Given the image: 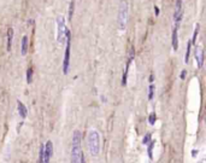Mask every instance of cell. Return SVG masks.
Here are the masks:
<instances>
[{
	"instance_id": "obj_15",
	"label": "cell",
	"mask_w": 206,
	"mask_h": 163,
	"mask_svg": "<svg viewBox=\"0 0 206 163\" xmlns=\"http://www.w3.org/2000/svg\"><path fill=\"white\" fill-rule=\"evenodd\" d=\"M74 7H75V0H70V5H69V13H68V20L71 21L72 16H74Z\"/></svg>"
},
{
	"instance_id": "obj_1",
	"label": "cell",
	"mask_w": 206,
	"mask_h": 163,
	"mask_svg": "<svg viewBox=\"0 0 206 163\" xmlns=\"http://www.w3.org/2000/svg\"><path fill=\"white\" fill-rule=\"evenodd\" d=\"M87 143H88V149L92 156H98L100 152V134L97 129H91L88 132L87 135Z\"/></svg>"
},
{
	"instance_id": "obj_12",
	"label": "cell",
	"mask_w": 206,
	"mask_h": 163,
	"mask_svg": "<svg viewBox=\"0 0 206 163\" xmlns=\"http://www.w3.org/2000/svg\"><path fill=\"white\" fill-rule=\"evenodd\" d=\"M172 48L176 51L178 48V35H177V28H174L172 30Z\"/></svg>"
},
{
	"instance_id": "obj_17",
	"label": "cell",
	"mask_w": 206,
	"mask_h": 163,
	"mask_svg": "<svg viewBox=\"0 0 206 163\" xmlns=\"http://www.w3.org/2000/svg\"><path fill=\"white\" fill-rule=\"evenodd\" d=\"M199 30H200V24L199 23H197L195 24V30H194V33H193V38H192V44H194L197 46V36H198V34H199Z\"/></svg>"
},
{
	"instance_id": "obj_14",
	"label": "cell",
	"mask_w": 206,
	"mask_h": 163,
	"mask_svg": "<svg viewBox=\"0 0 206 163\" xmlns=\"http://www.w3.org/2000/svg\"><path fill=\"white\" fill-rule=\"evenodd\" d=\"M154 144H156V141L154 140H151L148 144V146H147V155H148V157L151 160H153V149H154Z\"/></svg>"
},
{
	"instance_id": "obj_11",
	"label": "cell",
	"mask_w": 206,
	"mask_h": 163,
	"mask_svg": "<svg viewBox=\"0 0 206 163\" xmlns=\"http://www.w3.org/2000/svg\"><path fill=\"white\" fill-rule=\"evenodd\" d=\"M28 52V36L24 35L22 39V46H21V53L22 56H25Z\"/></svg>"
},
{
	"instance_id": "obj_3",
	"label": "cell",
	"mask_w": 206,
	"mask_h": 163,
	"mask_svg": "<svg viewBox=\"0 0 206 163\" xmlns=\"http://www.w3.org/2000/svg\"><path fill=\"white\" fill-rule=\"evenodd\" d=\"M52 154H53V143L48 140L45 145H41L40 148L39 163H50Z\"/></svg>"
},
{
	"instance_id": "obj_19",
	"label": "cell",
	"mask_w": 206,
	"mask_h": 163,
	"mask_svg": "<svg viewBox=\"0 0 206 163\" xmlns=\"http://www.w3.org/2000/svg\"><path fill=\"white\" fill-rule=\"evenodd\" d=\"M156 121H157V115L154 114V112H151L150 115H148V123L151 125V126H153L156 123Z\"/></svg>"
},
{
	"instance_id": "obj_6",
	"label": "cell",
	"mask_w": 206,
	"mask_h": 163,
	"mask_svg": "<svg viewBox=\"0 0 206 163\" xmlns=\"http://www.w3.org/2000/svg\"><path fill=\"white\" fill-rule=\"evenodd\" d=\"M182 16H183V7H182V0H176V9H175V12H174V22L176 27H178V23L182 20Z\"/></svg>"
},
{
	"instance_id": "obj_22",
	"label": "cell",
	"mask_w": 206,
	"mask_h": 163,
	"mask_svg": "<svg viewBox=\"0 0 206 163\" xmlns=\"http://www.w3.org/2000/svg\"><path fill=\"white\" fill-rule=\"evenodd\" d=\"M186 74H187V70H186V69H183V70L181 71V76H180V77H181L182 80H185V79H186Z\"/></svg>"
},
{
	"instance_id": "obj_16",
	"label": "cell",
	"mask_w": 206,
	"mask_h": 163,
	"mask_svg": "<svg viewBox=\"0 0 206 163\" xmlns=\"http://www.w3.org/2000/svg\"><path fill=\"white\" fill-rule=\"evenodd\" d=\"M191 48H192V42L189 41L187 44V48H186V55H185V63L188 64L189 62V57H191Z\"/></svg>"
},
{
	"instance_id": "obj_18",
	"label": "cell",
	"mask_w": 206,
	"mask_h": 163,
	"mask_svg": "<svg viewBox=\"0 0 206 163\" xmlns=\"http://www.w3.org/2000/svg\"><path fill=\"white\" fill-rule=\"evenodd\" d=\"M154 97V85L151 84L148 86V100H152Z\"/></svg>"
},
{
	"instance_id": "obj_20",
	"label": "cell",
	"mask_w": 206,
	"mask_h": 163,
	"mask_svg": "<svg viewBox=\"0 0 206 163\" xmlns=\"http://www.w3.org/2000/svg\"><path fill=\"white\" fill-rule=\"evenodd\" d=\"M32 79H33V69L28 68V70H27V82L32 84Z\"/></svg>"
},
{
	"instance_id": "obj_10",
	"label": "cell",
	"mask_w": 206,
	"mask_h": 163,
	"mask_svg": "<svg viewBox=\"0 0 206 163\" xmlns=\"http://www.w3.org/2000/svg\"><path fill=\"white\" fill-rule=\"evenodd\" d=\"M81 140H82L81 132H80L79 129L74 131V133H72V139H71V145H81Z\"/></svg>"
},
{
	"instance_id": "obj_9",
	"label": "cell",
	"mask_w": 206,
	"mask_h": 163,
	"mask_svg": "<svg viewBox=\"0 0 206 163\" xmlns=\"http://www.w3.org/2000/svg\"><path fill=\"white\" fill-rule=\"evenodd\" d=\"M17 108H18V114L22 119H25L27 115H28V110H27V106L23 104L21 100H17Z\"/></svg>"
},
{
	"instance_id": "obj_2",
	"label": "cell",
	"mask_w": 206,
	"mask_h": 163,
	"mask_svg": "<svg viewBox=\"0 0 206 163\" xmlns=\"http://www.w3.org/2000/svg\"><path fill=\"white\" fill-rule=\"evenodd\" d=\"M128 17H129V4L127 0H121L118 6V29L121 32H124L127 29Z\"/></svg>"
},
{
	"instance_id": "obj_23",
	"label": "cell",
	"mask_w": 206,
	"mask_h": 163,
	"mask_svg": "<svg viewBox=\"0 0 206 163\" xmlns=\"http://www.w3.org/2000/svg\"><path fill=\"white\" fill-rule=\"evenodd\" d=\"M154 11H156V16L159 15V7L158 6H154Z\"/></svg>"
},
{
	"instance_id": "obj_21",
	"label": "cell",
	"mask_w": 206,
	"mask_h": 163,
	"mask_svg": "<svg viewBox=\"0 0 206 163\" xmlns=\"http://www.w3.org/2000/svg\"><path fill=\"white\" fill-rule=\"evenodd\" d=\"M151 138H152V134H151V133H147V134L145 135V138L142 139V144H144V145H147V144L151 141Z\"/></svg>"
},
{
	"instance_id": "obj_7",
	"label": "cell",
	"mask_w": 206,
	"mask_h": 163,
	"mask_svg": "<svg viewBox=\"0 0 206 163\" xmlns=\"http://www.w3.org/2000/svg\"><path fill=\"white\" fill-rule=\"evenodd\" d=\"M83 155L81 145H71V162L70 163H81V157Z\"/></svg>"
},
{
	"instance_id": "obj_4",
	"label": "cell",
	"mask_w": 206,
	"mask_h": 163,
	"mask_svg": "<svg viewBox=\"0 0 206 163\" xmlns=\"http://www.w3.org/2000/svg\"><path fill=\"white\" fill-rule=\"evenodd\" d=\"M65 42H66V47H65V55H64V62H63V73L68 74L69 73V67H70V47H71V32L66 28L65 32Z\"/></svg>"
},
{
	"instance_id": "obj_13",
	"label": "cell",
	"mask_w": 206,
	"mask_h": 163,
	"mask_svg": "<svg viewBox=\"0 0 206 163\" xmlns=\"http://www.w3.org/2000/svg\"><path fill=\"white\" fill-rule=\"evenodd\" d=\"M12 39H13V29H12V28H9V30H7V51L11 50Z\"/></svg>"
},
{
	"instance_id": "obj_5",
	"label": "cell",
	"mask_w": 206,
	"mask_h": 163,
	"mask_svg": "<svg viewBox=\"0 0 206 163\" xmlns=\"http://www.w3.org/2000/svg\"><path fill=\"white\" fill-rule=\"evenodd\" d=\"M57 42L63 44L65 41V32H66V24H65V18L63 16L57 17Z\"/></svg>"
},
{
	"instance_id": "obj_8",
	"label": "cell",
	"mask_w": 206,
	"mask_h": 163,
	"mask_svg": "<svg viewBox=\"0 0 206 163\" xmlns=\"http://www.w3.org/2000/svg\"><path fill=\"white\" fill-rule=\"evenodd\" d=\"M195 62L198 64V68H201L204 64V50L200 47V46H197L195 47Z\"/></svg>"
},
{
	"instance_id": "obj_24",
	"label": "cell",
	"mask_w": 206,
	"mask_h": 163,
	"mask_svg": "<svg viewBox=\"0 0 206 163\" xmlns=\"http://www.w3.org/2000/svg\"><path fill=\"white\" fill-rule=\"evenodd\" d=\"M197 155H198V150H193V151H192V156L195 157Z\"/></svg>"
}]
</instances>
